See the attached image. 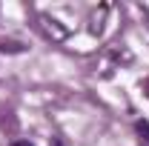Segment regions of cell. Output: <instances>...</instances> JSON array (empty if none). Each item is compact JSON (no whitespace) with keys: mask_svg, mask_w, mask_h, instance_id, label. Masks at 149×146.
<instances>
[{"mask_svg":"<svg viewBox=\"0 0 149 146\" xmlns=\"http://www.w3.org/2000/svg\"><path fill=\"white\" fill-rule=\"evenodd\" d=\"M138 129H141V132H146V140H149V123H146V120H141V123H138Z\"/></svg>","mask_w":149,"mask_h":146,"instance_id":"6da1fadb","label":"cell"},{"mask_svg":"<svg viewBox=\"0 0 149 146\" xmlns=\"http://www.w3.org/2000/svg\"><path fill=\"white\" fill-rule=\"evenodd\" d=\"M9 146H35V143H29V140H12Z\"/></svg>","mask_w":149,"mask_h":146,"instance_id":"7a4b0ae2","label":"cell"},{"mask_svg":"<svg viewBox=\"0 0 149 146\" xmlns=\"http://www.w3.org/2000/svg\"><path fill=\"white\" fill-rule=\"evenodd\" d=\"M55 146H60V143H55Z\"/></svg>","mask_w":149,"mask_h":146,"instance_id":"3957f363","label":"cell"}]
</instances>
